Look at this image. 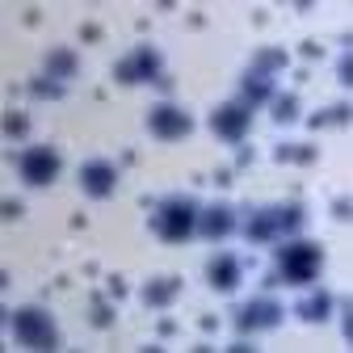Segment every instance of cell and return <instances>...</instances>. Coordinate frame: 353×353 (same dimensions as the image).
<instances>
[{"mask_svg": "<svg viewBox=\"0 0 353 353\" xmlns=\"http://www.w3.org/2000/svg\"><path fill=\"white\" fill-rule=\"evenodd\" d=\"M320 265H324V248L312 240H294L278 248V265H274V278L290 282V286H307L320 278Z\"/></svg>", "mask_w": 353, "mask_h": 353, "instance_id": "cell-1", "label": "cell"}, {"mask_svg": "<svg viewBox=\"0 0 353 353\" xmlns=\"http://www.w3.org/2000/svg\"><path fill=\"white\" fill-rule=\"evenodd\" d=\"M152 228H156V236L164 244H185L194 236V228H198V202L185 198V194L164 198L160 210H156V219H152Z\"/></svg>", "mask_w": 353, "mask_h": 353, "instance_id": "cell-2", "label": "cell"}, {"mask_svg": "<svg viewBox=\"0 0 353 353\" xmlns=\"http://www.w3.org/2000/svg\"><path fill=\"white\" fill-rule=\"evenodd\" d=\"M13 336L26 345V349H42V353H51L59 349V332H55V320L42 312V307H17L13 312Z\"/></svg>", "mask_w": 353, "mask_h": 353, "instance_id": "cell-3", "label": "cell"}, {"mask_svg": "<svg viewBox=\"0 0 353 353\" xmlns=\"http://www.w3.org/2000/svg\"><path fill=\"white\" fill-rule=\"evenodd\" d=\"M17 168H21V181L30 190H42V185H51L55 176H59V152L47 148V143H34V148H26V156H21Z\"/></svg>", "mask_w": 353, "mask_h": 353, "instance_id": "cell-4", "label": "cell"}, {"mask_svg": "<svg viewBox=\"0 0 353 353\" xmlns=\"http://www.w3.org/2000/svg\"><path fill=\"white\" fill-rule=\"evenodd\" d=\"M148 130H152L156 139H164V143H176V139H185L190 130H194V118H190L181 105L160 101V105L148 110Z\"/></svg>", "mask_w": 353, "mask_h": 353, "instance_id": "cell-5", "label": "cell"}, {"mask_svg": "<svg viewBox=\"0 0 353 353\" xmlns=\"http://www.w3.org/2000/svg\"><path fill=\"white\" fill-rule=\"evenodd\" d=\"M114 80L118 84H152V80H160V51L156 47H135L126 59L114 63Z\"/></svg>", "mask_w": 353, "mask_h": 353, "instance_id": "cell-6", "label": "cell"}, {"mask_svg": "<svg viewBox=\"0 0 353 353\" xmlns=\"http://www.w3.org/2000/svg\"><path fill=\"white\" fill-rule=\"evenodd\" d=\"M248 126H252V110L244 101H228V105H219L210 114V130L219 139H228V143H240L248 135Z\"/></svg>", "mask_w": 353, "mask_h": 353, "instance_id": "cell-7", "label": "cell"}, {"mask_svg": "<svg viewBox=\"0 0 353 353\" xmlns=\"http://www.w3.org/2000/svg\"><path fill=\"white\" fill-rule=\"evenodd\" d=\"M278 324H282V303H274V299H248L244 307H236V328L240 332L278 328Z\"/></svg>", "mask_w": 353, "mask_h": 353, "instance_id": "cell-8", "label": "cell"}, {"mask_svg": "<svg viewBox=\"0 0 353 353\" xmlns=\"http://www.w3.org/2000/svg\"><path fill=\"white\" fill-rule=\"evenodd\" d=\"M114 185H118V168L110 160H88V164H80V190L88 198H110Z\"/></svg>", "mask_w": 353, "mask_h": 353, "instance_id": "cell-9", "label": "cell"}, {"mask_svg": "<svg viewBox=\"0 0 353 353\" xmlns=\"http://www.w3.org/2000/svg\"><path fill=\"white\" fill-rule=\"evenodd\" d=\"M236 228V210L228 202H210L206 210H198V232L214 244V240H228Z\"/></svg>", "mask_w": 353, "mask_h": 353, "instance_id": "cell-10", "label": "cell"}, {"mask_svg": "<svg viewBox=\"0 0 353 353\" xmlns=\"http://www.w3.org/2000/svg\"><path fill=\"white\" fill-rule=\"evenodd\" d=\"M244 236H248L252 244H270V240H278V236H282V228H278V206H265V210H256V214L248 219Z\"/></svg>", "mask_w": 353, "mask_h": 353, "instance_id": "cell-11", "label": "cell"}, {"mask_svg": "<svg viewBox=\"0 0 353 353\" xmlns=\"http://www.w3.org/2000/svg\"><path fill=\"white\" fill-rule=\"evenodd\" d=\"M206 282L214 286V290H236L240 286V261L236 256H214L210 265H206Z\"/></svg>", "mask_w": 353, "mask_h": 353, "instance_id": "cell-12", "label": "cell"}, {"mask_svg": "<svg viewBox=\"0 0 353 353\" xmlns=\"http://www.w3.org/2000/svg\"><path fill=\"white\" fill-rule=\"evenodd\" d=\"M80 72V59H76V51H68V47H55V51H47V59H42V76H51V80H72Z\"/></svg>", "mask_w": 353, "mask_h": 353, "instance_id": "cell-13", "label": "cell"}, {"mask_svg": "<svg viewBox=\"0 0 353 353\" xmlns=\"http://www.w3.org/2000/svg\"><path fill=\"white\" fill-rule=\"evenodd\" d=\"M274 97V80L270 76H256V72H244L240 76V101L252 110V105H261V101H270Z\"/></svg>", "mask_w": 353, "mask_h": 353, "instance_id": "cell-14", "label": "cell"}, {"mask_svg": "<svg viewBox=\"0 0 353 353\" xmlns=\"http://www.w3.org/2000/svg\"><path fill=\"white\" fill-rule=\"evenodd\" d=\"M176 294H181V278H152L143 286V303L156 307V312H160V307H168Z\"/></svg>", "mask_w": 353, "mask_h": 353, "instance_id": "cell-15", "label": "cell"}, {"mask_svg": "<svg viewBox=\"0 0 353 353\" xmlns=\"http://www.w3.org/2000/svg\"><path fill=\"white\" fill-rule=\"evenodd\" d=\"M294 312H299V320L303 324H324L328 320V312H332V294H312V299H303L299 307H294Z\"/></svg>", "mask_w": 353, "mask_h": 353, "instance_id": "cell-16", "label": "cell"}, {"mask_svg": "<svg viewBox=\"0 0 353 353\" xmlns=\"http://www.w3.org/2000/svg\"><path fill=\"white\" fill-rule=\"evenodd\" d=\"M286 63H290V55H286L282 47H265V51H256V55H252V68H248V72L270 76V80H274V72H282Z\"/></svg>", "mask_w": 353, "mask_h": 353, "instance_id": "cell-17", "label": "cell"}, {"mask_svg": "<svg viewBox=\"0 0 353 353\" xmlns=\"http://www.w3.org/2000/svg\"><path fill=\"white\" fill-rule=\"evenodd\" d=\"M270 105H274V110H270V114H274V122H282V126L299 118V97H294V93H282V97H270Z\"/></svg>", "mask_w": 353, "mask_h": 353, "instance_id": "cell-18", "label": "cell"}, {"mask_svg": "<svg viewBox=\"0 0 353 353\" xmlns=\"http://www.w3.org/2000/svg\"><path fill=\"white\" fill-rule=\"evenodd\" d=\"M30 97L59 101V97H63V84H59V80H51V76H34V80H30Z\"/></svg>", "mask_w": 353, "mask_h": 353, "instance_id": "cell-19", "label": "cell"}, {"mask_svg": "<svg viewBox=\"0 0 353 353\" xmlns=\"http://www.w3.org/2000/svg\"><path fill=\"white\" fill-rule=\"evenodd\" d=\"M278 228H282V236H294V232L303 228V206H299V202L278 206Z\"/></svg>", "mask_w": 353, "mask_h": 353, "instance_id": "cell-20", "label": "cell"}, {"mask_svg": "<svg viewBox=\"0 0 353 353\" xmlns=\"http://www.w3.org/2000/svg\"><path fill=\"white\" fill-rule=\"evenodd\" d=\"M349 114H353V105L341 101V105H328V110L312 114V126H336V122H349Z\"/></svg>", "mask_w": 353, "mask_h": 353, "instance_id": "cell-21", "label": "cell"}, {"mask_svg": "<svg viewBox=\"0 0 353 353\" xmlns=\"http://www.w3.org/2000/svg\"><path fill=\"white\" fill-rule=\"evenodd\" d=\"M88 307H93V316H88V320H93V328H110L114 324V312H110L105 294H93V299H88Z\"/></svg>", "mask_w": 353, "mask_h": 353, "instance_id": "cell-22", "label": "cell"}, {"mask_svg": "<svg viewBox=\"0 0 353 353\" xmlns=\"http://www.w3.org/2000/svg\"><path fill=\"white\" fill-rule=\"evenodd\" d=\"M30 135V118L26 114H5V139H26Z\"/></svg>", "mask_w": 353, "mask_h": 353, "instance_id": "cell-23", "label": "cell"}, {"mask_svg": "<svg viewBox=\"0 0 353 353\" xmlns=\"http://www.w3.org/2000/svg\"><path fill=\"white\" fill-rule=\"evenodd\" d=\"M316 148H278V160H299V164H316Z\"/></svg>", "mask_w": 353, "mask_h": 353, "instance_id": "cell-24", "label": "cell"}, {"mask_svg": "<svg viewBox=\"0 0 353 353\" xmlns=\"http://www.w3.org/2000/svg\"><path fill=\"white\" fill-rule=\"evenodd\" d=\"M336 80H341V84H353V59H349V51L336 59Z\"/></svg>", "mask_w": 353, "mask_h": 353, "instance_id": "cell-25", "label": "cell"}, {"mask_svg": "<svg viewBox=\"0 0 353 353\" xmlns=\"http://www.w3.org/2000/svg\"><path fill=\"white\" fill-rule=\"evenodd\" d=\"M0 214H5V223H9V219H21L26 214V206L17 198H5V202H0Z\"/></svg>", "mask_w": 353, "mask_h": 353, "instance_id": "cell-26", "label": "cell"}, {"mask_svg": "<svg viewBox=\"0 0 353 353\" xmlns=\"http://www.w3.org/2000/svg\"><path fill=\"white\" fill-rule=\"evenodd\" d=\"M332 214L341 219V223H349V214H353V202H349V198H336V202H332Z\"/></svg>", "mask_w": 353, "mask_h": 353, "instance_id": "cell-27", "label": "cell"}, {"mask_svg": "<svg viewBox=\"0 0 353 353\" xmlns=\"http://www.w3.org/2000/svg\"><path fill=\"white\" fill-rule=\"evenodd\" d=\"M110 294H114V299H122V294H126V282H122L118 274H110Z\"/></svg>", "mask_w": 353, "mask_h": 353, "instance_id": "cell-28", "label": "cell"}, {"mask_svg": "<svg viewBox=\"0 0 353 353\" xmlns=\"http://www.w3.org/2000/svg\"><path fill=\"white\" fill-rule=\"evenodd\" d=\"M341 328H345V341H353V316H349V299H345V324H341Z\"/></svg>", "mask_w": 353, "mask_h": 353, "instance_id": "cell-29", "label": "cell"}, {"mask_svg": "<svg viewBox=\"0 0 353 353\" xmlns=\"http://www.w3.org/2000/svg\"><path fill=\"white\" fill-rule=\"evenodd\" d=\"M80 38H84V42H97V38H101V30H97V26H84V30H80Z\"/></svg>", "mask_w": 353, "mask_h": 353, "instance_id": "cell-30", "label": "cell"}, {"mask_svg": "<svg viewBox=\"0 0 353 353\" xmlns=\"http://www.w3.org/2000/svg\"><path fill=\"white\" fill-rule=\"evenodd\" d=\"M303 55L307 59H320V42H303Z\"/></svg>", "mask_w": 353, "mask_h": 353, "instance_id": "cell-31", "label": "cell"}, {"mask_svg": "<svg viewBox=\"0 0 353 353\" xmlns=\"http://www.w3.org/2000/svg\"><path fill=\"white\" fill-rule=\"evenodd\" d=\"M214 185H232V168H219L214 172Z\"/></svg>", "mask_w": 353, "mask_h": 353, "instance_id": "cell-32", "label": "cell"}]
</instances>
